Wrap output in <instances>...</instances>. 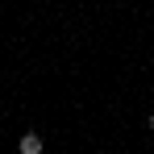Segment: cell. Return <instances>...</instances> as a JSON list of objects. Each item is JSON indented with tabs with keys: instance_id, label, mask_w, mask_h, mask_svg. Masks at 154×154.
<instances>
[{
	"instance_id": "1",
	"label": "cell",
	"mask_w": 154,
	"mask_h": 154,
	"mask_svg": "<svg viewBox=\"0 0 154 154\" xmlns=\"http://www.w3.org/2000/svg\"><path fill=\"white\" fill-rule=\"evenodd\" d=\"M17 150H21V154H42V137H38V133H25Z\"/></svg>"
}]
</instances>
